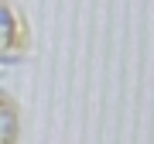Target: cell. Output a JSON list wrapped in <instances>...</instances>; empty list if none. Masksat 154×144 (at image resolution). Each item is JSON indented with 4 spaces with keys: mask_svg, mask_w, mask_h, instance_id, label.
I'll return each instance as SVG.
<instances>
[{
    "mask_svg": "<svg viewBox=\"0 0 154 144\" xmlns=\"http://www.w3.org/2000/svg\"><path fill=\"white\" fill-rule=\"evenodd\" d=\"M17 103L0 89V144H17L21 137V120H17Z\"/></svg>",
    "mask_w": 154,
    "mask_h": 144,
    "instance_id": "obj_2",
    "label": "cell"
},
{
    "mask_svg": "<svg viewBox=\"0 0 154 144\" xmlns=\"http://www.w3.org/2000/svg\"><path fill=\"white\" fill-rule=\"evenodd\" d=\"M28 21L17 11V4L0 0V58H17L28 48Z\"/></svg>",
    "mask_w": 154,
    "mask_h": 144,
    "instance_id": "obj_1",
    "label": "cell"
}]
</instances>
